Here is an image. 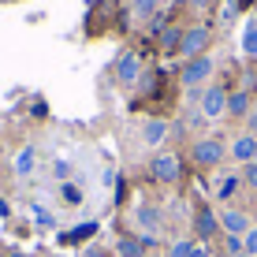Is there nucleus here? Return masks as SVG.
Wrapping results in <instances>:
<instances>
[{
    "mask_svg": "<svg viewBox=\"0 0 257 257\" xmlns=\"http://www.w3.org/2000/svg\"><path fill=\"white\" fill-rule=\"evenodd\" d=\"M179 41H183V34L175 30V26H168V30L161 34V45H164V49H175V45H179Z\"/></svg>",
    "mask_w": 257,
    "mask_h": 257,
    "instance_id": "nucleus-16",
    "label": "nucleus"
},
{
    "mask_svg": "<svg viewBox=\"0 0 257 257\" xmlns=\"http://www.w3.org/2000/svg\"><path fill=\"white\" fill-rule=\"evenodd\" d=\"M242 49L250 52V56H257V23L246 26V34H242Z\"/></svg>",
    "mask_w": 257,
    "mask_h": 257,
    "instance_id": "nucleus-14",
    "label": "nucleus"
},
{
    "mask_svg": "<svg viewBox=\"0 0 257 257\" xmlns=\"http://www.w3.org/2000/svg\"><path fill=\"white\" fill-rule=\"evenodd\" d=\"M93 231H97V224H82V227H75V231L67 235V242H75V238H90Z\"/></svg>",
    "mask_w": 257,
    "mask_h": 257,
    "instance_id": "nucleus-17",
    "label": "nucleus"
},
{
    "mask_svg": "<svg viewBox=\"0 0 257 257\" xmlns=\"http://www.w3.org/2000/svg\"><path fill=\"white\" fill-rule=\"evenodd\" d=\"M153 8H157V0H135V12L138 15H153Z\"/></svg>",
    "mask_w": 257,
    "mask_h": 257,
    "instance_id": "nucleus-20",
    "label": "nucleus"
},
{
    "mask_svg": "<svg viewBox=\"0 0 257 257\" xmlns=\"http://www.w3.org/2000/svg\"><path fill=\"white\" fill-rule=\"evenodd\" d=\"M64 201H71V205H78V201H82V194H78V187H71V183H64Z\"/></svg>",
    "mask_w": 257,
    "mask_h": 257,
    "instance_id": "nucleus-19",
    "label": "nucleus"
},
{
    "mask_svg": "<svg viewBox=\"0 0 257 257\" xmlns=\"http://www.w3.org/2000/svg\"><path fill=\"white\" fill-rule=\"evenodd\" d=\"M138 220H142L146 227H157V209H142V212H138Z\"/></svg>",
    "mask_w": 257,
    "mask_h": 257,
    "instance_id": "nucleus-21",
    "label": "nucleus"
},
{
    "mask_svg": "<svg viewBox=\"0 0 257 257\" xmlns=\"http://www.w3.org/2000/svg\"><path fill=\"white\" fill-rule=\"evenodd\" d=\"M227 112L246 116V112H250V97H246V93H231V97H227Z\"/></svg>",
    "mask_w": 257,
    "mask_h": 257,
    "instance_id": "nucleus-12",
    "label": "nucleus"
},
{
    "mask_svg": "<svg viewBox=\"0 0 257 257\" xmlns=\"http://www.w3.org/2000/svg\"><path fill=\"white\" fill-rule=\"evenodd\" d=\"M209 45V30H205V26H194V30H187V34H183V41H179V52H183V56H201V49H205Z\"/></svg>",
    "mask_w": 257,
    "mask_h": 257,
    "instance_id": "nucleus-3",
    "label": "nucleus"
},
{
    "mask_svg": "<svg viewBox=\"0 0 257 257\" xmlns=\"http://www.w3.org/2000/svg\"><path fill=\"white\" fill-rule=\"evenodd\" d=\"M149 172H153L157 183H175V179H179V172H183V164H179V157H175V153H161V157H153Z\"/></svg>",
    "mask_w": 257,
    "mask_h": 257,
    "instance_id": "nucleus-1",
    "label": "nucleus"
},
{
    "mask_svg": "<svg viewBox=\"0 0 257 257\" xmlns=\"http://www.w3.org/2000/svg\"><path fill=\"white\" fill-rule=\"evenodd\" d=\"M220 227H224L227 235H246L250 231V220H246V212H238V209H227V212H220Z\"/></svg>",
    "mask_w": 257,
    "mask_h": 257,
    "instance_id": "nucleus-6",
    "label": "nucleus"
},
{
    "mask_svg": "<svg viewBox=\"0 0 257 257\" xmlns=\"http://www.w3.org/2000/svg\"><path fill=\"white\" fill-rule=\"evenodd\" d=\"M116 253L119 257H142L146 253V242L142 238H116Z\"/></svg>",
    "mask_w": 257,
    "mask_h": 257,
    "instance_id": "nucleus-11",
    "label": "nucleus"
},
{
    "mask_svg": "<svg viewBox=\"0 0 257 257\" xmlns=\"http://www.w3.org/2000/svg\"><path fill=\"white\" fill-rule=\"evenodd\" d=\"M190 250H194V242H175L172 246V257H190Z\"/></svg>",
    "mask_w": 257,
    "mask_h": 257,
    "instance_id": "nucleus-22",
    "label": "nucleus"
},
{
    "mask_svg": "<svg viewBox=\"0 0 257 257\" xmlns=\"http://www.w3.org/2000/svg\"><path fill=\"white\" fill-rule=\"evenodd\" d=\"M242 253L246 257H257V227H250V231L242 235Z\"/></svg>",
    "mask_w": 257,
    "mask_h": 257,
    "instance_id": "nucleus-15",
    "label": "nucleus"
},
{
    "mask_svg": "<svg viewBox=\"0 0 257 257\" xmlns=\"http://www.w3.org/2000/svg\"><path fill=\"white\" fill-rule=\"evenodd\" d=\"M201 112H205V119H216L227 112V93L220 90V86H209L205 97H201Z\"/></svg>",
    "mask_w": 257,
    "mask_h": 257,
    "instance_id": "nucleus-4",
    "label": "nucleus"
},
{
    "mask_svg": "<svg viewBox=\"0 0 257 257\" xmlns=\"http://www.w3.org/2000/svg\"><path fill=\"white\" fill-rule=\"evenodd\" d=\"M86 257H101V253H97V250H90V253H86Z\"/></svg>",
    "mask_w": 257,
    "mask_h": 257,
    "instance_id": "nucleus-26",
    "label": "nucleus"
},
{
    "mask_svg": "<svg viewBox=\"0 0 257 257\" xmlns=\"http://www.w3.org/2000/svg\"><path fill=\"white\" fill-rule=\"evenodd\" d=\"M15 172H19V175H30V172H34V149H30V146L15 157Z\"/></svg>",
    "mask_w": 257,
    "mask_h": 257,
    "instance_id": "nucleus-13",
    "label": "nucleus"
},
{
    "mask_svg": "<svg viewBox=\"0 0 257 257\" xmlns=\"http://www.w3.org/2000/svg\"><path fill=\"white\" fill-rule=\"evenodd\" d=\"M190 157H194L201 168H212V164H220V157H224V146H220L216 138H201V142H194Z\"/></svg>",
    "mask_w": 257,
    "mask_h": 257,
    "instance_id": "nucleus-2",
    "label": "nucleus"
},
{
    "mask_svg": "<svg viewBox=\"0 0 257 257\" xmlns=\"http://www.w3.org/2000/svg\"><path fill=\"white\" fill-rule=\"evenodd\" d=\"M142 135H146V142H149V146H161V142H164V135H168V123H164V119H149L146 127H142Z\"/></svg>",
    "mask_w": 257,
    "mask_h": 257,
    "instance_id": "nucleus-10",
    "label": "nucleus"
},
{
    "mask_svg": "<svg viewBox=\"0 0 257 257\" xmlns=\"http://www.w3.org/2000/svg\"><path fill=\"white\" fill-rule=\"evenodd\" d=\"M235 257H246V253H235Z\"/></svg>",
    "mask_w": 257,
    "mask_h": 257,
    "instance_id": "nucleus-27",
    "label": "nucleus"
},
{
    "mask_svg": "<svg viewBox=\"0 0 257 257\" xmlns=\"http://www.w3.org/2000/svg\"><path fill=\"white\" fill-rule=\"evenodd\" d=\"M250 127H253V131H257V108H253V112H250Z\"/></svg>",
    "mask_w": 257,
    "mask_h": 257,
    "instance_id": "nucleus-25",
    "label": "nucleus"
},
{
    "mask_svg": "<svg viewBox=\"0 0 257 257\" xmlns=\"http://www.w3.org/2000/svg\"><path fill=\"white\" fill-rule=\"evenodd\" d=\"M231 153H235V161H246V164H253V161H257V138H253V135H242V138H235Z\"/></svg>",
    "mask_w": 257,
    "mask_h": 257,
    "instance_id": "nucleus-8",
    "label": "nucleus"
},
{
    "mask_svg": "<svg viewBox=\"0 0 257 257\" xmlns=\"http://www.w3.org/2000/svg\"><path fill=\"white\" fill-rule=\"evenodd\" d=\"M190 257H209V250H205V246H194V250H190Z\"/></svg>",
    "mask_w": 257,
    "mask_h": 257,
    "instance_id": "nucleus-24",
    "label": "nucleus"
},
{
    "mask_svg": "<svg viewBox=\"0 0 257 257\" xmlns=\"http://www.w3.org/2000/svg\"><path fill=\"white\" fill-rule=\"evenodd\" d=\"M138 75H142V60L135 56V52H127V56H123L119 64H116V78L131 86V82H138Z\"/></svg>",
    "mask_w": 257,
    "mask_h": 257,
    "instance_id": "nucleus-7",
    "label": "nucleus"
},
{
    "mask_svg": "<svg viewBox=\"0 0 257 257\" xmlns=\"http://www.w3.org/2000/svg\"><path fill=\"white\" fill-rule=\"evenodd\" d=\"M242 179H246V183H250V187L257 190V161H253V164H246V175H242Z\"/></svg>",
    "mask_w": 257,
    "mask_h": 257,
    "instance_id": "nucleus-23",
    "label": "nucleus"
},
{
    "mask_svg": "<svg viewBox=\"0 0 257 257\" xmlns=\"http://www.w3.org/2000/svg\"><path fill=\"white\" fill-rule=\"evenodd\" d=\"M235 187H238V179H235V175H227V179L220 183V198H231V194H235Z\"/></svg>",
    "mask_w": 257,
    "mask_h": 257,
    "instance_id": "nucleus-18",
    "label": "nucleus"
},
{
    "mask_svg": "<svg viewBox=\"0 0 257 257\" xmlns=\"http://www.w3.org/2000/svg\"><path fill=\"white\" fill-rule=\"evenodd\" d=\"M216 227H220V216H212L209 209H198V216H194V231H198L201 238H209V235H216Z\"/></svg>",
    "mask_w": 257,
    "mask_h": 257,
    "instance_id": "nucleus-9",
    "label": "nucleus"
},
{
    "mask_svg": "<svg viewBox=\"0 0 257 257\" xmlns=\"http://www.w3.org/2000/svg\"><path fill=\"white\" fill-rule=\"evenodd\" d=\"M212 75V60L209 56H194L187 67H183V86H198Z\"/></svg>",
    "mask_w": 257,
    "mask_h": 257,
    "instance_id": "nucleus-5",
    "label": "nucleus"
}]
</instances>
